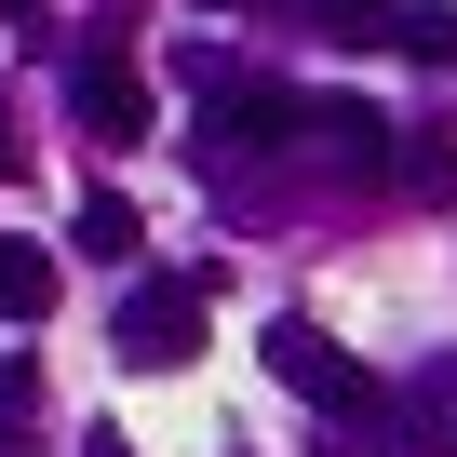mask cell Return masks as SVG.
<instances>
[{
  "mask_svg": "<svg viewBox=\"0 0 457 457\" xmlns=\"http://www.w3.org/2000/svg\"><path fill=\"white\" fill-rule=\"evenodd\" d=\"M310 135V95L296 81H243V68H202V162H270V148H296Z\"/></svg>",
  "mask_w": 457,
  "mask_h": 457,
  "instance_id": "obj_1",
  "label": "cell"
},
{
  "mask_svg": "<svg viewBox=\"0 0 457 457\" xmlns=\"http://www.w3.org/2000/svg\"><path fill=\"white\" fill-rule=\"evenodd\" d=\"M202 310H215V283H202V270H135V283H121V310H108V350H121V363H148V377H175V363L202 350Z\"/></svg>",
  "mask_w": 457,
  "mask_h": 457,
  "instance_id": "obj_2",
  "label": "cell"
},
{
  "mask_svg": "<svg viewBox=\"0 0 457 457\" xmlns=\"http://www.w3.org/2000/svg\"><path fill=\"white\" fill-rule=\"evenodd\" d=\"M270 377H283L296 403H323L337 430H363V417H377V390H390V377H363V363H350L310 310H283V323H270Z\"/></svg>",
  "mask_w": 457,
  "mask_h": 457,
  "instance_id": "obj_3",
  "label": "cell"
},
{
  "mask_svg": "<svg viewBox=\"0 0 457 457\" xmlns=\"http://www.w3.org/2000/svg\"><path fill=\"white\" fill-rule=\"evenodd\" d=\"M68 121H81L95 148H135V135H148V68H135V54H68Z\"/></svg>",
  "mask_w": 457,
  "mask_h": 457,
  "instance_id": "obj_4",
  "label": "cell"
},
{
  "mask_svg": "<svg viewBox=\"0 0 457 457\" xmlns=\"http://www.w3.org/2000/svg\"><path fill=\"white\" fill-rule=\"evenodd\" d=\"M310 148H323L337 175H390V121H377L363 95H310Z\"/></svg>",
  "mask_w": 457,
  "mask_h": 457,
  "instance_id": "obj_5",
  "label": "cell"
},
{
  "mask_svg": "<svg viewBox=\"0 0 457 457\" xmlns=\"http://www.w3.org/2000/svg\"><path fill=\"white\" fill-rule=\"evenodd\" d=\"M68 243H81L95 270H135V256H148V215H135L121 188H81V215H68Z\"/></svg>",
  "mask_w": 457,
  "mask_h": 457,
  "instance_id": "obj_6",
  "label": "cell"
},
{
  "mask_svg": "<svg viewBox=\"0 0 457 457\" xmlns=\"http://www.w3.org/2000/svg\"><path fill=\"white\" fill-rule=\"evenodd\" d=\"M41 310H54V256L0 243V323H41Z\"/></svg>",
  "mask_w": 457,
  "mask_h": 457,
  "instance_id": "obj_7",
  "label": "cell"
},
{
  "mask_svg": "<svg viewBox=\"0 0 457 457\" xmlns=\"http://www.w3.org/2000/svg\"><path fill=\"white\" fill-rule=\"evenodd\" d=\"M310 28H323V41H390L403 0H310Z\"/></svg>",
  "mask_w": 457,
  "mask_h": 457,
  "instance_id": "obj_8",
  "label": "cell"
},
{
  "mask_svg": "<svg viewBox=\"0 0 457 457\" xmlns=\"http://www.w3.org/2000/svg\"><path fill=\"white\" fill-rule=\"evenodd\" d=\"M390 175H403V188H430V202H457V148H430V135H417V148H390Z\"/></svg>",
  "mask_w": 457,
  "mask_h": 457,
  "instance_id": "obj_9",
  "label": "cell"
},
{
  "mask_svg": "<svg viewBox=\"0 0 457 457\" xmlns=\"http://www.w3.org/2000/svg\"><path fill=\"white\" fill-rule=\"evenodd\" d=\"M28 403H41V363H28V350H0V417L28 430Z\"/></svg>",
  "mask_w": 457,
  "mask_h": 457,
  "instance_id": "obj_10",
  "label": "cell"
},
{
  "mask_svg": "<svg viewBox=\"0 0 457 457\" xmlns=\"http://www.w3.org/2000/svg\"><path fill=\"white\" fill-rule=\"evenodd\" d=\"M14 162H28V148H14V108H0V188H14Z\"/></svg>",
  "mask_w": 457,
  "mask_h": 457,
  "instance_id": "obj_11",
  "label": "cell"
},
{
  "mask_svg": "<svg viewBox=\"0 0 457 457\" xmlns=\"http://www.w3.org/2000/svg\"><path fill=\"white\" fill-rule=\"evenodd\" d=\"M81 457H135V444H121V430H81Z\"/></svg>",
  "mask_w": 457,
  "mask_h": 457,
  "instance_id": "obj_12",
  "label": "cell"
},
{
  "mask_svg": "<svg viewBox=\"0 0 457 457\" xmlns=\"http://www.w3.org/2000/svg\"><path fill=\"white\" fill-rule=\"evenodd\" d=\"M0 457H28V430H14V417H0Z\"/></svg>",
  "mask_w": 457,
  "mask_h": 457,
  "instance_id": "obj_13",
  "label": "cell"
},
{
  "mask_svg": "<svg viewBox=\"0 0 457 457\" xmlns=\"http://www.w3.org/2000/svg\"><path fill=\"white\" fill-rule=\"evenodd\" d=\"M0 14H14V0H0Z\"/></svg>",
  "mask_w": 457,
  "mask_h": 457,
  "instance_id": "obj_14",
  "label": "cell"
}]
</instances>
